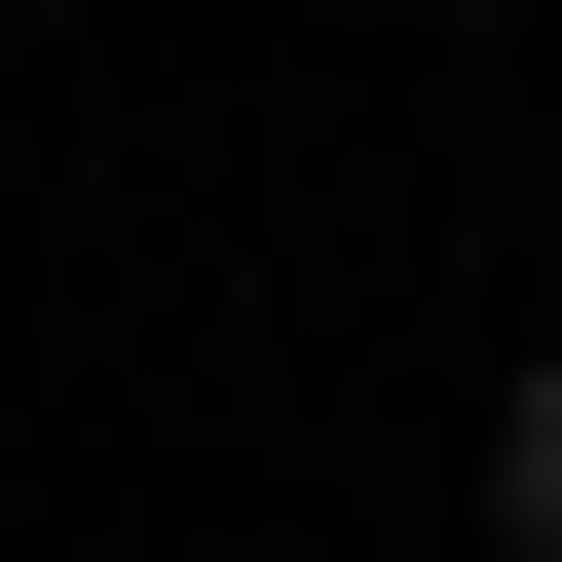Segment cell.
Masks as SVG:
<instances>
[{"label": "cell", "mask_w": 562, "mask_h": 562, "mask_svg": "<svg viewBox=\"0 0 562 562\" xmlns=\"http://www.w3.org/2000/svg\"><path fill=\"white\" fill-rule=\"evenodd\" d=\"M487 562H562V338L487 375Z\"/></svg>", "instance_id": "obj_1"}]
</instances>
